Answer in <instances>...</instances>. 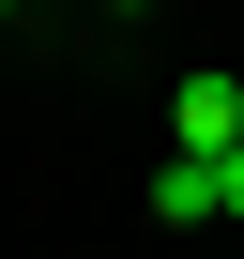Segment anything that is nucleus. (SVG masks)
I'll use <instances>...</instances> for the list:
<instances>
[{
  "label": "nucleus",
  "mask_w": 244,
  "mask_h": 259,
  "mask_svg": "<svg viewBox=\"0 0 244 259\" xmlns=\"http://www.w3.org/2000/svg\"><path fill=\"white\" fill-rule=\"evenodd\" d=\"M153 213H168V229H214V213H229V153H183V138H168V168H153Z\"/></svg>",
  "instance_id": "1"
},
{
  "label": "nucleus",
  "mask_w": 244,
  "mask_h": 259,
  "mask_svg": "<svg viewBox=\"0 0 244 259\" xmlns=\"http://www.w3.org/2000/svg\"><path fill=\"white\" fill-rule=\"evenodd\" d=\"M168 138H183V153H229V138H244V76H183V92H168Z\"/></svg>",
  "instance_id": "2"
},
{
  "label": "nucleus",
  "mask_w": 244,
  "mask_h": 259,
  "mask_svg": "<svg viewBox=\"0 0 244 259\" xmlns=\"http://www.w3.org/2000/svg\"><path fill=\"white\" fill-rule=\"evenodd\" d=\"M229 213H244V138H229Z\"/></svg>",
  "instance_id": "3"
},
{
  "label": "nucleus",
  "mask_w": 244,
  "mask_h": 259,
  "mask_svg": "<svg viewBox=\"0 0 244 259\" xmlns=\"http://www.w3.org/2000/svg\"><path fill=\"white\" fill-rule=\"evenodd\" d=\"M107 16H153V0H107Z\"/></svg>",
  "instance_id": "4"
},
{
  "label": "nucleus",
  "mask_w": 244,
  "mask_h": 259,
  "mask_svg": "<svg viewBox=\"0 0 244 259\" xmlns=\"http://www.w3.org/2000/svg\"><path fill=\"white\" fill-rule=\"evenodd\" d=\"M0 16H31V0H0Z\"/></svg>",
  "instance_id": "5"
}]
</instances>
